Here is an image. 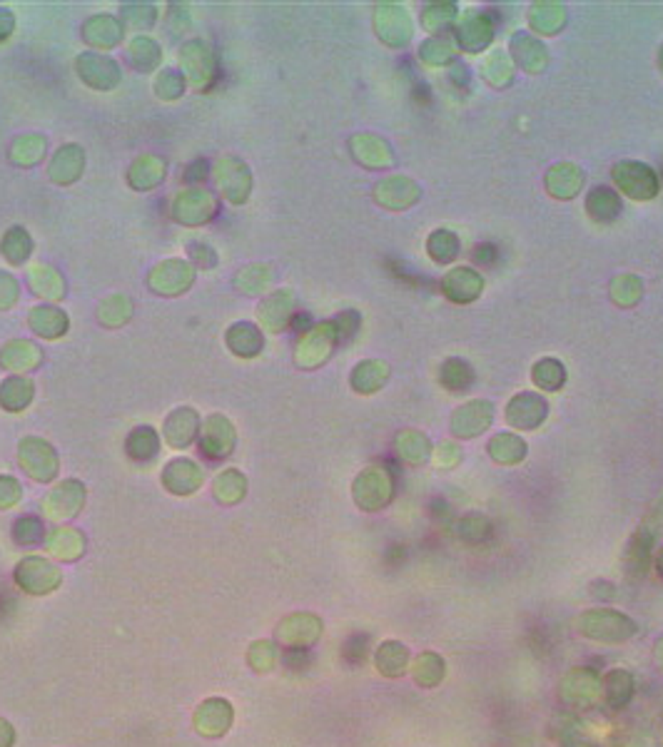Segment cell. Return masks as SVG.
<instances>
[{"label":"cell","instance_id":"obj_1","mask_svg":"<svg viewBox=\"0 0 663 747\" xmlns=\"http://www.w3.org/2000/svg\"><path fill=\"white\" fill-rule=\"evenodd\" d=\"M579 630L586 638L598 642H624L636 635V623L619 611L611 608H597V611H586L579 618Z\"/></svg>","mask_w":663,"mask_h":747},{"label":"cell","instance_id":"obj_11","mask_svg":"<svg viewBox=\"0 0 663 747\" xmlns=\"http://www.w3.org/2000/svg\"><path fill=\"white\" fill-rule=\"evenodd\" d=\"M561 747H597V743L586 735H579L576 730H566L564 733V740H561Z\"/></svg>","mask_w":663,"mask_h":747},{"label":"cell","instance_id":"obj_4","mask_svg":"<svg viewBox=\"0 0 663 747\" xmlns=\"http://www.w3.org/2000/svg\"><path fill=\"white\" fill-rule=\"evenodd\" d=\"M634 697V675L628 670H609L601 678V700L611 710H624Z\"/></svg>","mask_w":663,"mask_h":747},{"label":"cell","instance_id":"obj_7","mask_svg":"<svg viewBox=\"0 0 663 747\" xmlns=\"http://www.w3.org/2000/svg\"><path fill=\"white\" fill-rule=\"evenodd\" d=\"M15 578L20 580V586L27 593H48V590H53L60 583V576L55 573L53 568L45 561H35V558H30V561L20 565V571L15 573Z\"/></svg>","mask_w":663,"mask_h":747},{"label":"cell","instance_id":"obj_14","mask_svg":"<svg viewBox=\"0 0 663 747\" xmlns=\"http://www.w3.org/2000/svg\"><path fill=\"white\" fill-rule=\"evenodd\" d=\"M659 571H661V576H663V553H661V558H659Z\"/></svg>","mask_w":663,"mask_h":747},{"label":"cell","instance_id":"obj_2","mask_svg":"<svg viewBox=\"0 0 663 747\" xmlns=\"http://www.w3.org/2000/svg\"><path fill=\"white\" fill-rule=\"evenodd\" d=\"M561 700L571 710H589L601 700V675L591 668H576L561 681Z\"/></svg>","mask_w":663,"mask_h":747},{"label":"cell","instance_id":"obj_13","mask_svg":"<svg viewBox=\"0 0 663 747\" xmlns=\"http://www.w3.org/2000/svg\"><path fill=\"white\" fill-rule=\"evenodd\" d=\"M653 660H656V665L663 673V638H659L656 645H653Z\"/></svg>","mask_w":663,"mask_h":747},{"label":"cell","instance_id":"obj_9","mask_svg":"<svg viewBox=\"0 0 663 747\" xmlns=\"http://www.w3.org/2000/svg\"><path fill=\"white\" fill-rule=\"evenodd\" d=\"M367 653H370V635H364V633L349 635L345 645H342V656H345V660L349 665L364 663V660H367Z\"/></svg>","mask_w":663,"mask_h":747},{"label":"cell","instance_id":"obj_3","mask_svg":"<svg viewBox=\"0 0 663 747\" xmlns=\"http://www.w3.org/2000/svg\"><path fill=\"white\" fill-rule=\"evenodd\" d=\"M319 633H322L319 618L300 613V616L285 618V620L279 623L277 638L279 642L287 645V650H292V648H309V645L319 638Z\"/></svg>","mask_w":663,"mask_h":747},{"label":"cell","instance_id":"obj_5","mask_svg":"<svg viewBox=\"0 0 663 747\" xmlns=\"http://www.w3.org/2000/svg\"><path fill=\"white\" fill-rule=\"evenodd\" d=\"M230 722H232V708H230L227 700H217V697H214V700H207V703H202V708L195 712V725H198V730L202 735H210V737H214V735H225Z\"/></svg>","mask_w":663,"mask_h":747},{"label":"cell","instance_id":"obj_6","mask_svg":"<svg viewBox=\"0 0 663 747\" xmlns=\"http://www.w3.org/2000/svg\"><path fill=\"white\" fill-rule=\"evenodd\" d=\"M374 665L385 678H402L410 668V650L399 641H385L374 653Z\"/></svg>","mask_w":663,"mask_h":747},{"label":"cell","instance_id":"obj_8","mask_svg":"<svg viewBox=\"0 0 663 747\" xmlns=\"http://www.w3.org/2000/svg\"><path fill=\"white\" fill-rule=\"evenodd\" d=\"M447 675V663L437 653H419L411 663V678L419 688H437Z\"/></svg>","mask_w":663,"mask_h":747},{"label":"cell","instance_id":"obj_10","mask_svg":"<svg viewBox=\"0 0 663 747\" xmlns=\"http://www.w3.org/2000/svg\"><path fill=\"white\" fill-rule=\"evenodd\" d=\"M275 660H277V650L272 648V642H254L253 650H250V665H253L254 670L265 673V670H269L275 665Z\"/></svg>","mask_w":663,"mask_h":747},{"label":"cell","instance_id":"obj_12","mask_svg":"<svg viewBox=\"0 0 663 747\" xmlns=\"http://www.w3.org/2000/svg\"><path fill=\"white\" fill-rule=\"evenodd\" d=\"M13 728L8 725L5 720H0V747H11L13 745Z\"/></svg>","mask_w":663,"mask_h":747}]
</instances>
